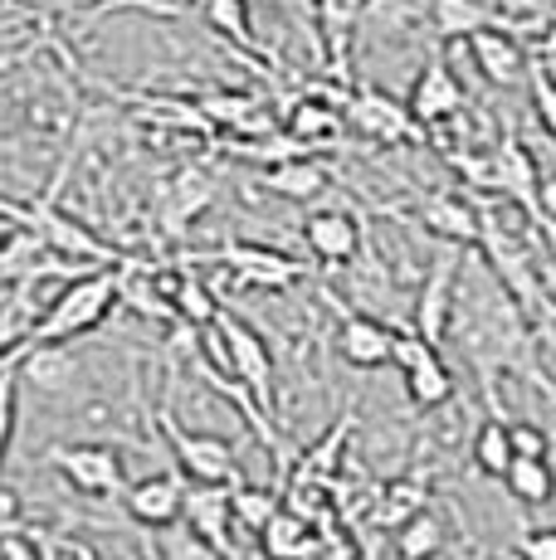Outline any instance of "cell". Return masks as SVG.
Masks as SVG:
<instances>
[{
	"label": "cell",
	"instance_id": "obj_13",
	"mask_svg": "<svg viewBox=\"0 0 556 560\" xmlns=\"http://www.w3.org/2000/svg\"><path fill=\"white\" fill-rule=\"evenodd\" d=\"M181 502H186V478L176 472H152V478L127 482L123 508L137 526H152V532H166V526L181 522Z\"/></svg>",
	"mask_w": 556,
	"mask_h": 560
},
{
	"label": "cell",
	"instance_id": "obj_14",
	"mask_svg": "<svg viewBox=\"0 0 556 560\" xmlns=\"http://www.w3.org/2000/svg\"><path fill=\"white\" fill-rule=\"evenodd\" d=\"M420 224L430 234H440V244H454V249H474L478 230H484L478 224V205L449 186H435L420 196Z\"/></svg>",
	"mask_w": 556,
	"mask_h": 560
},
{
	"label": "cell",
	"instance_id": "obj_31",
	"mask_svg": "<svg viewBox=\"0 0 556 560\" xmlns=\"http://www.w3.org/2000/svg\"><path fill=\"white\" fill-rule=\"evenodd\" d=\"M25 298H30V278H20V293L10 298V303H0V365H10V357H15L20 341H25L30 322H35Z\"/></svg>",
	"mask_w": 556,
	"mask_h": 560
},
{
	"label": "cell",
	"instance_id": "obj_22",
	"mask_svg": "<svg viewBox=\"0 0 556 560\" xmlns=\"http://www.w3.org/2000/svg\"><path fill=\"white\" fill-rule=\"evenodd\" d=\"M425 508H430V478H425V472H415V478H395V482L381 488L371 522L386 526V532H401V526L410 522L415 512H425Z\"/></svg>",
	"mask_w": 556,
	"mask_h": 560
},
{
	"label": "cell",
	"instance_id": "obj_11",
	"mask_svg": "<svg viewBox=\"0 0 556 560\" xmlns=\"http://www.w3.org/2000/svg\"><path fill=\"white\" fill-rule=\"evenodd\" d=\"M216 264L224 268V273L240 278L244 288H269V293H274V288H293L298 278H303V268H298L288 254L264 249V244H244V240L220 244Z\"/></svg>",
	"mask_w": 556,
	"mask_h": 560
},
{
	"label": "cell",
	"instance_id": "obj_41",
	"mask_svg": "<svg viewBox=\"0 0 556 560\" xmlns=\"http://www.w3.org/2000/svg\"><path fill=\"white\" fill-rule=\"evenodd\" d=\"M59 560H99V556H89V551H79V546H63L59 541Z\"/></svg>",
	"mask_w": 556,
	"mask_h": 560
},
{
	"label": "cell",
	"instance_id": "obj_10",
	"mask_svg": "<svg viewBox=\"0 0 556 560\" xmlns=\"http://www.w3.org/2000/svg\"><path fill=\"white\" fill-rule=\"evenodd\" d=\"M341 107H347V122L381 147L415 142V137H420V127H415V117L405 113V103L386 98L381 89H351L347 98H341Z\"/></svg>",
	"mask_w": 556,
	"mask_h": 560
},
{
	"label": "cell",
	"instance_id": "obj_25",
	"mask_svg": "<svg viewBox=\"0 0 556 560\" xmlns=\"http://www.w3.org/2000/svg\"><path fill=\"white\" fill-rule=\"evenodd\" d=\"M430 25L440 39H474L494 25V5L484 0H430Z\"/></svg>",
	"mask_w": 556,
	"mask_h": 560
},
{
	"label": "cell",
	"instance_id": "obj_42",
	"mask_svg": "<svg viewBox=\"0 0 556 560\" xmlns=\"http://www.w3.org/2000/svg\"><path fill=\"white\" fill-rule=\"evenodd\" d=\"M10 234H15V224H10V214H0V249L10 244Z\"/></svg>",
	"mask_w": 556,
	"mask_h": 560
},
{
	"label": "cell",
	"instance_id": "obj_24",
	"mask_svg": "<svg viewBox=\"0 0 556 560\" xmlns=\"http://www.w3.org/2000/svg\"><path fill=\"white\" fill-rule=\"evenodd\" d=\"M162 288H166L171 307H176V322H186V327H196V331L216 322L220 303H216V293H210L196 273H176V278L162 273Z\"/></svg>",
	"mask_w": 556,
	"mask_h": 560
},
{
	"label": "cell",
	"instance_id": "obj_16",
	"mask_svg": "<svg viewBox=\"0 0 556 560\" xmlns=\"http://www.w3.org/2000/svg\"><path fill=\"white\" fill-rule=\"evenodd\" d=\"M391 347H395V327H386V322L371 317V312H341L337 351L347 365H357V371H381V365H391Z\"/></svg>",
	"mask_w": 556,
	"mask_h": 560
},
{
	"label": "cell",
	"instance_id": "obj_9",
	"mask_svg": "<svg viewBox=\"0 0 556 560\" xmlns=\"http://www.w3.org/2000/svg\"><path fill=\"white\" fill-rule=\"evenodd\" d=\"M234 488H210V482H186V502H181V526L190 536H200L206 546H216L224 560L234 556Z\"/></svg>",
	"mask_w": 556,
	"mask_h": 560
},
{
	"label": "cell",
	"instance_id": "obj_18",
	"mask_svg": "<svg viewBox=\"0 0 556 560\" xmlns=\"http://www.w3.org/2000/svg\"><path fill=\"white\" fill-rule=\"evenodd\" d=\"M259 186L269 190V196H278V200L308 205V200H317L327 186H333V171H327L323 161H313V156H293V161H274V166L259 176Z\"/></svg>",
	"mask_w": 556,
	"mask_h": 560
},
{
	"label": "cell",
	"instance_id": "obj_17",
	"mask_svg": "<svg viewBox=\"0 0 556 560\" xmlns=\"http://www.w3.org/2000/svg\"><path fill=\"white\" fill-rule=\"evenodd\" d=\"M468 54H474L478 73H484L488 83H498V89H512V83L528 79V54L512 35H502V30H478L474 39H468Z\"/></svg>",
	"mask_w": 556,
	"mask_h": 560
},
{
	"label": "cell",
	"instance_id": "obj_2",
	"mask_svg": "<svg viewBox=\"0 0 556 560\" xmlns=\"http://www.w3.org/2000/svg\"><path fill=\"white\" fill-rule=\"evenodd\" d=\"M10 220H20V230H30L39 244H45L49 254H59V264H73V268H117V264H127L123 254L113 249L108 240H99V234L89 230V224H79V220H69V214H59L55 210V200H39V205H30V210H10Z\"/></svg>",
	"mask_w": 556,
	"mask_h": 560
},
{
	"label": "cell",
	"instance_id": "obj_33",
	"mask_svg": "<svg viewBox=\"0 0 556 560\" xmlns=\"http://www.w3.org/2000/svg\"><path fill=\"white\" fill-rule=\"evenodd\" d=\"M528 89H532V107H537L542 132L556 142V79H552L547 63H532L528 59Z\"/></svg>",
	"mask_w": 556,
	"mask_h": 560
},
{
	"label": "cell",
	"instance_id": "obj_27",
	"mask_svg": "<svg viewBox=\"0 0 556 560\" xmlns=\"http://www.w3.org/2000/svg\"><path fill=\"white\" fill-rule=\"evenodd\" d=\"M444 541H449V526L440 522V512L425 508L395 532V556L401 560H435L444 551Z\"/></svg>",
	"mask_w": 556,
	"mask_h": 560
},
{
	"label": "cell",
	"instance_id": "obj_3",
	"mask_svg": "<svg viewBox=\"0 0 556 560\" xmlns=\"http://www.w3.org/2000/svg\"><path fill=\"white\" fill-rule=\"evenodd\" d=\"M216 331H220V341H224L230 381L240 385L244 395H250L254 409H259L264 419H269L274 415V351H269V341H264L259 331L250 327V322L234 317L224 303L216 312Z\"/></svg>",
	"mask_w": 556,
	"mask_h": 560
},
{
	"label": "cell",
	"instance_id": "obj_38",
	"mask_svg": "<svg viewBox=\"0 0 556 560\" xmlns=\"http://www.w3.org/2000/svg\"><path fill=\"white\" fill-rule=\"evenodd\" d=\"M323 541H317V556L313 560H361V551L351 546V536H341V532H317Z\"/></svg>",
	"mask_w": 556,
	"mask_h": 560
},
{
	"label": "cell",
	"instance_id": "obj_36",
	"mask_svg": "<svg viewBox=\"0 0 556 560\" xmlns=\"http://www.w3.org/2000/svg\"><path fill=\"white\" fill-rule=\"evenodd\" d=\"M518 560H556V526H532V532H522Z\"/></svg>",
	"mask_w": 556,
	"mask_h": 560
},
{
	"label": "cell",
	"instance_id": "obj_4",
	"mask_svg": "<svg viewBox=\"0 0 556 560\" xmlns=\"http://www.w3.org/2000/svg\"><path fill=\"white\" fill-rule=\"evenodd\" d=\"M162 434L176 454L181 478L190 482H210V488H234L240 482V458H234V444L220 434H196V429L176 424V419L162 409Z\"/></svg>",
	"mask_w": 556,
	"mask_h": 560
},
{
	"label": "cell",
	"instance_id": "obj_28",
	"mask_svg": "<svg viewBox=\"0 0 556 560\" xmlns=\"http://www.w3.org/2000/svg\"><path fill=\"white\" fill-rule=\"evenodd\" d=\"M474 468L484 472V478H502V472L512 468V444H508V424H502V415L484 419V424L474 429Z\"/></svg>",
	"mask_w": 556,
	"mask_h": 560
},
{
	"label": "cell",
	"instance_id": "obj_35",
	"mask_svg": "<svg viewBox=\"0 0 556 560\" xmlns=\"http://www.w3.org/2000/svg\"><path fill=\"white\" fill-rule=\"evenodd\" d=\"M508 444H512V458H547L552 454V439L542 434L537 424H508Z\"/></svg>",
	"mask_w": 556,
	"mask_h": 560
},
{
	"label": "cell",
	"instance_id": "obj_40",
	"mask_svg": "<svg viewBox=\"0 0 556 560\" xmlns=\"http://www.w3.org/2000/svg\"><path fill=\"white\" fill-rule=\"evenodd\" d=\"M542 59H547V63H556V25L547 30V35H542Z\"/></svg>",
	"mask_w": 556,
	"mask_h": 560
},
{
	"label": "cell",
	"instance_id": "obj_8",
	"mask_svg": "<svg viewBox=\"0 0 556 560\" xmlns=\"http://www.w3.org/2000/svg\"><path fill=\"white\" fill-rule=\"evenodd\" d=\"M484 186L488 190H502L512 205H522V210L532 214V220L542 224V210H537V190H542V176H537V161H532V152L522 147V137L502 132L498 147H488V161H484Z\"/></svg>",
	"mask_w": 556,
	"mask_h": 560
},
{
	"label": "cell",
	"instance_id": "obj_29",
	"mask_svg": "<svg viewBox=\"0 0 556 560\" xmlns=\"http://www.w3.org/2000/svg\"><path fill=\"white\" fill-rule=\"evenodd\" d=\"M15 419H20V375L15 365H0V472H5V454L15 444ZM0 512H15V498L0 488Z\"/></svg>",
	"mask_w": 556,
	"mask_h": 560
},
{
	"label": "cell",
	"instance_id": "obj_12",
	"mask_svg": "<svg viewBox=\"0 0 556 560\" xmlns=\"http://www.w3.org/2000/svg\"><path fill=\"white\" fill-rule=\"evenodd\" d=\"M405 113L415 117V127H440L464 113V89L444 59H430L420 69V79L410 83V98H405Z\"/></svg>",
	"mask_w": 556,
	"mask_h": 560
},
{
	"label": "cell",
	"instance_id": "obj_34",
	"mask_svg": "<svg viewBox=\"0 0 556 560\" xmlns=\"http://www.w3.org/2000/svg\"><path fill=\"white\" fill-rule=\"evenodd\" d=\"M206 15L224 39H234V45H250L254 39L250 35V5H244V0H206Z\"/></svg>",
	"mask_w": 556,
	"mask_h": 560
},
{
	"label": "cell",
	"instance_id": "obj_39",
	"mask_svg": "<svg viewBox=\"0 0 556 560\" xmlns=\"http://www.w3.org/2000/svg\"><path fill=\"white\" fill-rule=\"evenodd\" d=\"M25 516H20V512H0V541H5V536H15V532H25Z\"/></svg>",
	"mask_w": 556,
	"mask_h": 560
},
{
	"label": "cell",
	"instance_id": "obj_23",
	"mask_svg": "<svg viewBox=\"0 0 556 560\" xmlns=\"http://www.w3.org/2000/svg\"><path fill=\"white\" fill-rule=\"evenodd\" d=\"M502 488L522 508H547L556 498V468L552 458H512V468L502 472Z\"/></svg>",
	"mask_w": 556,
	"mask_h": 560
},
{
	"label": "cell",
	"instance_id": "obj_26",
	"mask_svg": "<svg viewBox=\"0 0 556 560\" xmlns=\"http://www.w3.org/2000/svg\"><path fill=\"white\" fill-rule=\"evenodd\" d=\"M337 132H341V107L337 103L303 98V103H293V113H288V137H293L303 152L313 142H333Z\"/></svg>",
	"mask_w": 556,
	"mask_h": 560
},
{
	"label": "cell",
	"instance_id": "obj_1",
	"mask_svg": "<svg viewBox=\"0 0 556 560\" xmlns=\"http://www.w3.org/2000/svg\"><path fill=\"white\" fill-rule=\"evenodd\" d=\"M117 307V268H93L59 288L49 303H39L35 322H30L20 351L30 347H69L73 337H89L93 327H103V317Z\"/></svg>",
	"mask_w": 556,
	"mask_h": 560
},
{
	"label": "cell",
	"instance_id": "obj_6",
	"mask_svg": "<svg viewBox=\"0 0 556 560\" xmlns=\"http://www.w3.org/2000/svg\"><path fill=\"white\" fill-rule=\"evenodd\" d=\"M45 458H49V468L79 492V498L108 502V498H123L127 492L123 458H117L108 444H55Z\"/></svg>",
	"mask_w": 556,
	"mask_h": 560
},
{
	"label": "cell",
	"instance_id": "obj_37",
	"mask_svg": "<svg viewBox=\"0 0 556 560\" xmlns=\"http://www.w3.org/2000/svg\"><path fill=\"white\" fill-rule=\"evenodd\" d=\"M357 15H361V0H323V25H327V35H337V49Z\"/></svg>",
	"mask_w": 556,
	"mask_h": 560
},
{
	"label": "cell",
	"instance_id": "obj_20",
	"mask_svg": "<svg viewBox=\"0 0 556 560\" xmlns=\"http://www.w3.org/2000/svg\"><path fill=\"white\" fill-rule=\"evenodd\" d=\"M20 381H30L35 390L45 395H59L73 385V375H79V361L69 357V347H30V351H15L10 357Z\"/></svg>",
	"mask_w": 556,
	"mask_h": 560
},
{
	"label": "cell",
	"instance_id": "obj_19",
	"mask_svg": "<svg viewBox=\"0 0 556 560\" xmlns=\"http://www.w3.org/2000/svg\"><path fill=\"white\" fill-rule=\"evenodd\" d=\"M317 526L313 522H303L298 512H288V508H278L274 512V522L259 532V551L264 560H313L317 556Z\"/></svg>",
	"mask_w": 556,
	"mask_h": 560
},
{
	"label": "cell",
	"instance_id": "obj_15",
	"mask_svg": "<svg viewBox=\"0 0 556 560\" xmlns=\"http://www.w3.org/2000/svg\"><path fill=\"white\" fill-rule=\"evenodd\" d=\"M303 244L313 249V258H323V264H333V268L357 264L361 249H367L361 224H357V214H351V210H317V214H308Z\"/></svg>",
	"mask_w": 556,
	"mask_h": 560
},
{
	"label": "cell",
	"instance_id": "obj_30",
	"mask_svg": "<svg viewBox=\"0 0 556 560\" xmlns=\"http://www.w3.org/2000/svg\"><path fill=\"white\" fill-rule=\"evenodd\" d=\"M234 526H244V532H254L259 536L264 526L274 522V512L283 508V502H278V492L274 488H250V482H234Z\"/></svg>",
	"mask_w": 556,
	"mask_h": 560
},
{
	"label": "cell",
	"instance_id": "obj_5",
	"mask_svg": "<svg viewBox=\"0 0 556 560\" xmlns=\"http://www.w3.org/2000/svg\"><path fill=\"white\" fill-rule=\"evenodd\" d=\"M459 268H464V254L454 244H440L430 258V273L420 283V298L410 303V331L420 341H430L440 351V341L449 337V322H454V293H459Z\"/></svg>",
	"mask_w": 556,
	"mask_h": 560
},
{
	"label": "cell",
	"instance_id": "obj_21",
	"mask_svg": "<svg viewBox=\"0 0 556 560\" xmlns=\"http://www.w3.org/2000/svg\"><path fill=\"white\" fill-rule=\"evenodd\" d=\"M117 303H127L147 322H176V307H171L162 278L137 268V264H117Z\"/></svg>",
	"mask_w": 556,
	"mask_h": 560
},
{
	"label": "cell",
	"instance_id": "obj_7",
	"mask_svg": "<svg viewBox=\"0 0 556 560\" xmlns=\"http://www.w3.org/2000/svg\"><path fill=\"white\" fill-rule=\"evenodd\" d=\"M391 361L401 365L405 375V395H410L415 409H440L454 400V375H449L444 357L420 341L415 331H395V347H391Z\"/></svg>",
	"mask_w": 556,
	"mask_h": 560
},
{
	"label": "cell",
	"instance_id": "obj_32",
	"mask_svg": "<svg viewBox=\"0 0 556 560\" xmlns=\"http://www.w3.org/2000/svg\"><path fill=\"white\" fill-rule=\"evenodd\" d=\"M157 556H162V560H224L216 546H206L200 536H190L181 522L166 526V532L157 536Z\"/></svg>",
	"mask_w": 556,
	"mask_h": 560
}]
</instances>
